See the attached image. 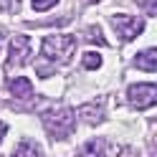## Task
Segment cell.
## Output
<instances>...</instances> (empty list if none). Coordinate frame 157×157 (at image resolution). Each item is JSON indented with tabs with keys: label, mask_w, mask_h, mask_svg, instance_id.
<instances>
[{
	"label": "cell",
	"mask_w": 157,
	"mask_h": 157,
	"mask_svg": "<svg viewBox=\"0 0 157 157\" xmlns=\"http://www.w3.org/2000/svg\"><path fill=\"white\" fill-rule=\"evenodd\" d=\"M109 23L114 28V33L127 43L134 41V38L144 31V21L142 18H134V15H114V18H109Z\"/></svg>",
	"instance_id": "obj_3"
},
{
	"label": "cell",
	"mask_w": 157,
	"mask_h": 157,
	"mask_svg": "<svg viewBox=\"0 0 157 157\" xmlns=\"http://www.w3.org/2000/svg\"><path fill=\"white\" fill-rule=\"evenodd\" d=\"M5 132H8V124H5V122H0V142H3V137H5Z\"/></svg>",
	"instance_id": "obj_15"
},
{
	"label": "cell",
	"mask_w": 157,
	"mask_h": 157,
	"mask_svg": "<svg viewBox=\"0 0 157 157\" xmlns=\"http://www.w3.org/2000/svg\"><path fill=\"white\" fill-rule=\"evenodd\" d=\"M13 157H43V152H41V147H38L33 140H23V142L15 144Z\"/></svg>",
	"instance_id": "obj_8"
},
{
	"label": "cell",
	"mask_w": 157,
	"mask_h": 157,
	"mask_svg": "<svg viewBox=\"0 0 157 157\" xmlns=\"http://www.w3.org/2000/svg\"><path fill=\"white\" fill-rule=\"evenodd\" d=\"M86 36V41L89 43H99V46H106V41H104V33H101V28H96V25H91L89 31L84 33Z\"/></svg>",
	"instance_id": "obj_11"
},
{
	"label": "cell",
	"mask_w": 157,
	"mask_h": 157,
	"mask_svg": "<svg viewBox=\"0 0 157 157\" xmlns=\"http://www.w3.org/2000/svg\"><path fill=\"white\" fill-rule=\"evenodd\" d=\"M76 51V36H46L41 43V56L48 61L66 63Z\"/></svg>",
	"instance_id": "obj_2"
},
{
	"label": "cell",
	"mask_w": 157,
	"mask_h": 157,
	"mask_svg": "<svg viewBox=\"0 0 157 157\" xmlns=\"http://www.w3.org/2000/svg\"><path fill=\"white\" fill-rule=\"evenodd\" d=\"M78 117L89 124H96V122H101V106L99 104H84L78 109Z\"/></svg>",
	"instance_id": "obj_9"
},
{
	"label": "cell",
	"mask_w": 157,
	"mask_h": 157,
	"mask_svg": "<svg viewBox=\"0 0 157 157\" xmlns=\"http://www.w3.org/2000/svg\"><path fill=\"white\" fill-rule=\"evenodd\" d=\"M134 66L142 71H157V48H147L134 56Z\"/></svg>",
	"instance_id": "obj_7"
},
{
	"label": "cell",
	"mask_w": 157,
	"mask_h": 157,
	"mask_svg": "<svg viewBox=\"0 0 157 157\" xmlns=\"http://www.w3.org/2000/svg\"><path fill=\"white\" fill-rule=\"evenodd\" d=\"M150 157H157V142L152 144V150H150Z\"/></svg>",
	"instance_id": "obj_16"
},
{
	"label": "cell",
	"mask_w": 157,
	"mask_h": 157,
	"mask_svg": "<svg viewBox=\"0 0 157 157\" xmlns=\"http://www.w3.org/2000/svg\"><path fill=\"white\" fill-rule=\"evenodd\" d=\"M84 68H99L101 66V56L99 53H84Z\"/></svg>",
	"instance_id": "obj_12"
},
{
	"label": "cell",
	"mask_w": 157,
	"mask_h": 157,
	"mask_svg": "<svg viewBox=\"0 0 157 157\" xmlns=\"http://www.w3.org/2000/svg\"><path fill=\"white\" fill-rule=\"evenodd\" d=\"M31 58V38L28 36H15L10 41V51H8V68L23 66Z\"/></svg>",
	"instance_id": "obj_5"
},
{
	"label": "cell",
	"mask_w": 157,
	"mask_h": 157,
	"mask_svg": "<svg viewBox=\"0 0 157 157\" xmlns=\"http://www.w3.org/2000/svg\"><path fill=\"white\" fill-rule=\"evenodd\" d=\"M78 157H106V152H104V142H99V140L86 142L81 150H78Z\"/></svg>",
	"instance_id": "obj_10"
},
{
	"label": "cell",
	"mask_w": 157,
	"mask_h": 157,
	"mask_svg": "<svg viewBox=\"0 0 157 157\" xmlns=\"http://www.w3.org/2000/svg\"><path fill=\"white\" fill-rule=\"evenodd\" d=\"M8 89H10V94L15 96V99H21V101H31L33 99V84L28 81V78H23V76L10 78Z\"/></svg>",
	"instance_id": "obj_6"
},
{
	"label": "cell",
	"mask_w": 157,
	"mask_h": 157,
	"mask_svg": "<svg viewBox=\"0 0 157 157\" xmlns=\"http://www.w3.org/2000/svg\"><path fill=\"white\" fill-rule=\"evenodd\" d=\"M46 132L53 137V140H66L71 137L76 129V119H74V112L66 109V106H56V109H48L41 114Z\"/></svg>",
	"instance_id": "obj_1"
},
{
	"label": "cell",
	"mask_w": 157,
	"mask_h": 157,
	"mask_svg": "<svg viewBox=\"0 0 157 157\" xmlns=\"http://www.w3.org/2000/svg\"><path fill=\"white\" fill-rule=\"evenodd\" d=\"M56 3H58V0H31L33 10H51Z\"/></svg>",
	"instance_id": "obj_13"
},
{
	"label": "cell",
	"mask_w": 157,
	"mask_h": 157,
	"mask_svg": "<svg viewBox=\"0 0 157 157\" xmlns=\"http://www.w3.org/2000/svg\"><path fill=\"white\" fill-rule=\"evenodd\" d=\"M147 15H157V0H137Z\"/></svg>",
	"instance_id": "obj_14"
},
{
	"label": "cell",
	"mask_w": 157,
	"mask_h": 157,
	"mask_svg": "<svg viewBox=\"0 0 157 157\" xmlns=\"http://www.w3.org/2000/svg\"><path fill=\"white\" fill-rule=\"evenodd\" d=\"M127 99L134 109H150L157 104V84H132Z\"/></svg>",
	"instance_id": "obj_4"
}]
</instances>
